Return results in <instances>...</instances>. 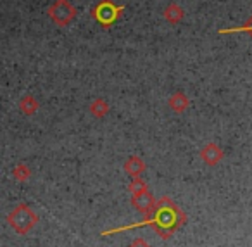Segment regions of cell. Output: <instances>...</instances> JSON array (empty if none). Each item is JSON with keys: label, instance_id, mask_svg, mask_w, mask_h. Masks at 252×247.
<instances>
[{"label": "cell", "instance_id": "1", "mask_svg": "<svg viewBox=\"0 0 252 247\" xmlns=\"http://www.w3.org/2000/svg\"><path fill=\"white\" fill-rule=\"evenodd\" d=\"M125 7H116L111 0H102L100 4L92 11L95 21H98L102 26H111L116 19L119 18V14L123 12Z\"/></svg>", "mask_w": 252, "mask_h": 247}, {"label": "cell", "instance_id": "2", "mask_svg": "<svg viewBox=\"0 0 252 247\" xmlns=\"http://www.w3.org/2000/svg\"><path fill=\"white\" fill-rule=\"evenodd\" d=\"M49 16L52 21L59 26H66L69 21H73L76 16V9L67 2V0H57L56 4L49 9Z\"/></svg>", "mask_w": 252, "mask_h": 247}, {"label": "cell", "instance_id": "3", "mask_svg": "<svg viewBox=\"0 0 252 247\" xmlns=\"http://www.w3.org/2000/svg\"><path fill=\"white\" fill-rule=\"evenodd\" d=\"M164 18L168 19L169 23H173V25H175V23H178L180 19L183 18V11H182V9H180L176 4H171V5H169V7L164 11Z\"/></svg>", "mask_w": 252, "mask_h": 247}, {"label": "cell", "instance_id": "4", "mask_svg": "<svg viewBox=\"0 0 252 247\" xmlns=\"http://www.w3.org/2000/svg\"><path fill=\"white\" fill-rule=\"evenodd\" d=\"M220 33H251L252 35V18L249 19L247 25L238 26V28H230V30H220Z\"/></svg>", "mask_w": 252, "mask_h": 247}]
</instances>
